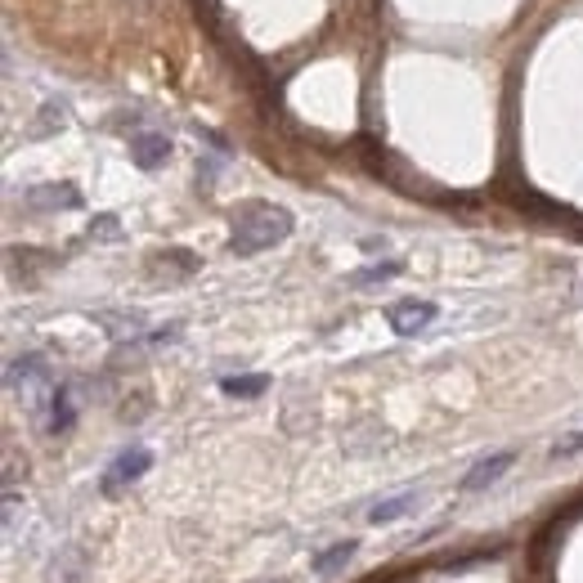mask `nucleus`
<instances>
[{
  "instance_id": "obj_1",
  "label": "nucleus",
  "mask_w": 583,
  "mask_h": 583,
  "mask_svg": "<svg viewBox=\"0 0 583 583\" xmlns=\"http://www.w3.org/2000/svg\"><path fill=\"white\" fill-rule=\"evenodd\" d=\"M287 233H292V211H287V207H274V202H242V207L233 211L229 247H233L238 256H256V251L278 247Z\"/></svg>"
},
{
  "instance_id": "obj_2",
  "label": "nucleus",
  "mask_w": 583,
  "mask_h": 583,
  "mask_svg": "<svg viewBox=\"0 0 583 583\" xmlns=\"http://www.w3.org/2000/svg\"><path fill=\"white\" fill-rule=\"evenodd\" d=\"M435 315H440V310H435L431 301H400V306L386 310V324H391L395 337H418L422 328L435 324Z\"/></svg>"
},
{
  "instance_id": "obj_3",
  "label": "nucleus",
  "mask_w": 583,
  "mask_h": 583,
  "mask_svg": "<svg viewBox=\"0 0 583 583\" xmlns=\"http://www.w3.org/2000/svg\"><path fill=\"white\" fill-rule=\"evenodd\" d=\"M148 467H153V453H148V449H126V453H117V462L104 471V489L117 494L122 485H135L139 476H148Z\"/></svg>"
},
{
  "instance_id": "obj_4",
  "label": "nucleus",
  "mask_w": 583,
  "mask_h": 583,
  "mask_svg": "<svg viewBox=\"0 0 583 583\" xmlns=\"http://www.w3.org/2000/svg\"><path fill=\"white\" fill-rule=\"evenodd\" d=\"M511 462H516V453H511V449H503V453H489V458H480V462H476V467H471V471L462 476V494H480V489H489V485H494V480H498V476H503V471H507Z\"/></svg>"
},
{
  "instance_id": "obj_5",
  "label": "nucleus",
  "mask_w": 583,
  "mask_h": 583,
  "mask_svg": "<svg viewBox=\"0 0 583 583\" xmlns=\"http://www.w3.org/2000/svg\"><path fill=\"white\" fill-rule=\"evenodd\" d=\"M131 157L139 171H157L166 157H171V139L157 135V131H144V135H131Z\"/></svg>"
},
{
  "instance_id": "obj_6",
  "label": "nucleus",
  "mask_w": 583,
  "mask_h": 583,
  "mask_svg": "<svg viewBox=\"0 0 583 583\" xmlns=\"http://www.w3.org/2000/svg\"><path fill=\"white\" fill-rule=\"evenodd\" d=\"M413 507H418V489H400L395 498L373 503V507H368V520H373V525H391V520H400V516L413 511Z\"/></svg>"
},
{
  "instance_id": "obj_7",
  "label": "nucleus",
  "mask_w": 583,
  "mask_h": 583,
  "mask_svg": "<svg viewBox=\"0 0 583 583\" xmlns=\"http://www.w3.org/2000/svg\"><path fill=\"white\" fill-rule=\"evenodd\" d=\"M355 547H359L355 538H342V543H333L328 552H319V556H315V574H337V570H342V565L355 556Z\"/></svg>"
},
{
  "instance_id": "obj_8",
  "label": "nucleus",
  "mask_w": 583,
  "mask_h": 583,
  "mask_svg": "<svg viewBox=\"0 0 583 583\" xmlns=\"http://www.w3.org/2000/svg\"><path fill=\"white\" fill-rule=\"evenodd\" d=\"M32 202H41V207H81V193L72 184H41V189H32Z\"/></svg>"
},
{
  "instance_id": "obj_9",
  "label": "nucleus",
  "mask_w": 583,
  "mask_h": 583,
  "mask_svg": "<svg viewBox=\"0 0 583 583\" xmlns=\"http://www.w3.org/2000/svg\"><path fill=\"white\" fill-rule=\"evenodd\" d=\"M77 422V404H72V391L59 386L55 400H50V431H68Z\"/></svg>"
},
{
  "instance_id": "obj_10",
  "label": "nucleus",
  "mask_w": 583,
  "mask_h": 583,
  "mask_svg": "<svg viewBox=\"0 0 583 583\" xmlns=\"http://www.w3.org/2000/svg\"><path fill=\"white\" fill-rule=\"evenodd\" d=\"M41 377H46V359L41 355H23V359L10 364V386H19V382L28 386V382H41Z\"/></svg>"
},
{
  "instance_id": "obj_11",
  "label": "nucleus",
  "mask_w": 583,
  "mask_h": 583,
  "mask_svg": "<svg viewBox=\"0 0 583 583\" xmlns=\"http://www.w3.org/2000/svg\"><path fill=\"white\" fill-rule=\"evenodd\" d=\"M269 386V377H224L220 382V391L224 395H238V400H251V395H260Z\"/></svg>"
},
{
  "instance_id": "obj_12",
  "label": "nucleus",
  "mask_w": 583,
  "mask_h": 583,
  "mask_svg": "<svg viewBox=\"0 0 583 583\" xmlns=\"http://www.w3.org/2000/svg\"><path fill=\"white\" fill-rule=\"evenodd\" d=\"M404 265L400 260H382V265H373V269H359V274H351V283H386V278H395Z\"/></svg>"
},
{
  "instance_id": "obj_13",
  "label": "nucleus",
  "mask_w": 583,
  "mask_h": 583,
  "mask_svg": "<svg viewBox=\"0 0 583 583\" xmlns=\"http://www.w3.org/2000/svg\"><path fill=\"white\" fill-rule=\"evenodd\" d=\"M579 449H583V431H574V435L556 440V444H552V458H570V453H579Z\"/></svg>"
},
{
  "instance_id": "obj_14",
  "label": "nucleus",
  "mask_w": 583,
  "mask_h": 583,
  "mask_svg": "<svg viewBox=\"0 0 583 583\" xmlns=\"http://www.w3.org/2000/svg\"><path fill=\"white\" fill-rule=\"evenodd\" d=\"M90 233H95V238H113V233H117V220H113V215H99V220L90 224Z\"/></svg>"
}]
</instances>
